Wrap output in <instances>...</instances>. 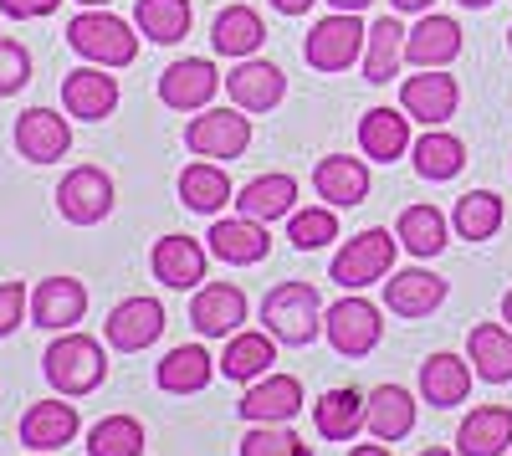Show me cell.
<instances>
[{
  "label": "cell",
  "mask_w": 512,
  "mask_h": 456,
  "mask_svg": "<svg viewBox=\"0 0 512 456\" xmlns=\"http://www.w3.org/2000/svg\"><path fill=\"white\" fill-rule=\"evenodd\" d=\"M262 328L277 344L303 349L323 334V303H318V287L308 282H277L272 293L262 298Z\"/></svg>",
  "instance_id": "cell-1"
},
{
  "label": "cell",
  "mask_w": 512,
  "mask_h": 456,
  "mask_svg": "<svg viewBox=\"0 0 512 456\" xmlns=\"http://www.w3.org/2000/svg\"><path fill=\"white\" fill-rule=\"evenodd\" d=\"M41 369H47L52 390H62V395H93L108 380V354H103L98 339L72 334V328H67V334H57L52 349L41 354Z\"/></svg>",
  "instance_id": "cell-2"
},
{
  "label": "cell",
  "mask_w": 512,
  "mask_h": 456,
  "mask_svg": "<svg viewBox=\"0 0 512 456\" xmlns=\"http://www.w3.org/2000/svg\"><path fill=\"white\" fill-rule=\"evenodd\" d=\"M67 47L82 62H93V67H128L139 57V36H134V26H128L123 16L98 6V11H82L67 26Z\"/></svg>",
  "instance_id": "cell-3"
},
{
  "label": "cell",
  "mask_w": 512,
  "mask_h": 456,
  "mask_svg": "<svg viewBox=\"0 0 512 456\" xmlns=\"http://www.w3.org/2000/svg\"><path fill=\"white\" fill-rule=\"evenodd\" d=\"M395 252H400V236H390L384 226H369L338 246V257L328 262V277L338 287H349V293H359V287H374L379 277H390Z\"/></svg>",
  "instance_id": "cell-4"
},
{
  "label": "cell",
  "mask_w": 512,
  "mask_h": 456,
  "mask_svg": "<svg viewBox=\"0 0 512 456\" xmlns=\"http://www.w3.org/2000/svg\"><path fill=\"white\" fill-rule=\"evenodd\" d=\"M364 41H369V26L354 11H333L308 31L303 57H308L313 72H344V67L364 62Z\"/></svg>",
  "instance_id": "cell-5"
},
{
  "label": "cell",
  "mask_w": 512,
  "mask_h": 456,
  "mask_svg": "<svg viewBox=\"0 0 512 456\" xmlns=\"http://www.w3.org/2000/svg\"><path fill=\"white\" fill-rule=\"evenodd\" d=\"M323 334H328V344L344 354V359H364V354H374L379 339H384V318H379V308H374L369 298L349 293V298H338V303L323 313Z\"/></svg>",
  "instance_id": "cell-6"
},
{
  "label": "cell",
  "mask_w": 512,
  "mask_h": 456,
  "mask_svg": "<svg viewBox=\"0 0 512 456\" xmlns=\"http://www.w3.org/2000/svg\"><path fill=\"white\" fill-rule=\"evenodd\" d=\"M185 149L195 159H241L251 149V118L241 108H200L185 129Z\"/></svg>",
  "instance_id": "cell-7"
},
{
  "label": "cell",
  "mask_w": 512,
  "mask_h": 456,
  "mask_svg": "<svg viewBox=\"0 0 512 456\" xmlns=\"http://www.w3.org/2000/svg\"><path fill=\"white\" fill-rule=\"evenodd\" d=\"M113 180H108V170H98V164H77V170H67L62 175V185H57V211H62V221H72V226H98V221H108V211H113Z\"/></svg>",
  "instance_id": "cell-8"
},
{
  "label": "cell",
  "mask_w": 512,
  "mask_h": 456,
  "mask_svg": "<svg viewBox=\"0 0 512 456\" xmlns=\"http://www.w3.org/2000/svg\"><path fill=\"white\" fill-rule=\"evenodd\" d=\"M400 108H405L415 123H425V129H441V123L456 118V108H461V82H456L446 67H420L415 77H405Z\"/></svg>",
  "instance_id": "cell-9"
},
{
  "label": "cell",
  "mask_w": 512,
  "mask_h": 456,
  "mask_svg": "<svg viewBox=\"0 0 512 456\" xmlns=\"http://www.w3.org/2000/svg\"><path fill=\"white\" fill-rule=\"evenodd\" d=\"M216 88H226V77L216 72V62H205V57H180V62H169L159 72V98H164V108H175V113L210 108Z\"/></svg>",
  "instance_id": "cell-10"
},
{
  "label": "cell",
  "mask_w": 512,
  "mask_h": 456,
  "mask_svg": "<svg viewBox=\"0 0 512 456\" xmlns=\"http://www.w3.org/2000/svg\"><path fill=\"white\" fill-rule=\"evenodd\" d=\"M241 421L246 426H287L297 421V410H303V380L297 375H262V380H251L246 395H241Z\"/></svg>",
  "instance_id": "cell-11"
},
{
  "label": "cell",
  "mask_w": 512,
  "mask_h": 456,
  "mask_svg": "<svg viewBox=\"0 0 512 456\" xmlns=\"http://www.w3.org/2000/svg\"><path fill=\"white\" fill-rule=\"evenodd\" d=\"M246 308L251 303L236 282H200L190 298V323L200 339H231V334H241Z\"/></svg>",
  "instance_id": "cell-12"
},
{
  "label": "cell",
  "mask_w": 512,
  "mask_h": 456,
  "mask_svg": "<svg viewBox=\"0 0 512 456\" xmlns=\"http://www.w3.org/2000/svg\"><path fill=\"white\" fill-rule=\"evenodd\" d=\"M205 262H210V246H200L195 236H159L154 252H149V267H154V282H164L169 293H195L205 282Z\"/></svg>",
  "instance_id": "cell-13"
},
{
  "label": "cell",
  "mask_w": 512,
  "mask_h": 456,
  "mask_svg": "<svg viewBox=\"0 0 512 456\" xmlns=\"http://www.w3.org/2000/svg\"><path fill=\"white\" fill-rule=\"evenodd\" d=\"M226 93L241 113H272L282 98H287V77L277 62H262V57H241L231 72H226Z\"/></svg>",
  "instance_id": "cell-14"
},
{
  "label": "cell",
  "mask_w": 512,
  "mask_h": 456,
  "mask_svg": "<svg viewBox=\"0 0 512 456\" xmlns=\"http://www.w3.org/2000/svg\"><path fill=\"white\" fill-rule=\"evenodd\" d=\"M103 334H108V344H113V349H123V354L149 349V344L164 334V303H159V298H149V293L123 298V303L108 313Z\"/></svg>",
  "instance_id": "cell-15"
},
{
  "label": "cell",
  "mask_w": 512,
  "mask_h": 456,
  "mask_svg": "<svg viewBox=\"0 0 512 456\" xmlns=\"http://www.w3.org/2000/svg\"><path fill=\"white\" fill-rule=\"evenodd\" d=\"M205 246H210V257H221L231 267H256V262H267L272 236H267V221L231 216V221H210Z\"/></svg>",
  "instance_id": "cell-16"
},
{
  "label": "cell",
  "mask_w": 512,
  "mask_h": 456,
  "mask_svg": "<svg viewBox=\"0 0 512 456\" xmlns=\"http://www.w3.org/2000/svg\"><path fill=\"white\" fill-rule=\"evenodd\" d=\"M62 108L82 123H103L113 108H118V77L108 67H77L62 77Z\"/></svg>",
  "instance_id": "cell-17"
},
{
  "label": "cell",
  "mask_w": 512,
  "mask_h": 456,
  "mask_svg": "<svg viewBox=\"0 0 512 456\" xmlns=\"http://www.w3.org/2000/svg\"><path fill=\"white\" fill-rule=\"evenodd\" d=\"M82 313H88V287H82L77 277H47V282H36V293H31V323L36 328L67 334L72 323H82Z\"/></svg>",
  "instance_id": "cell-18"
},
{
  "label": "cell",
  "mask_w": 512,
  "mask_h": 456,
  "mask_svg": "<svg viewBox=\"0 0 512 456\" xmlns=\"http://www.w3.org/2000/svg\"><path fill=\"white\" fill-rule=\"evenodd\" d=\"M72 149V123L52 108H26L16 118V154L31 164H52Z\"/></svg>",
  "instance_id": "cell-19"
},
{
  "label": "cell",
  "mask_w": 512,
  "mask_h": 456,
  "mask_svg": "<svg viewBox=\"0 0 512 456\" xmlns=\"http://www.w3.org/2000/svg\"><path fill=\"white\" fill-rule=\"evenodd\" d=\"M461 57V26L451 16H436L425 11L415 21V31H405V62L420 72V67H451Z\"/></svg>",
  "instance_id": "cell-20"
},
{
  "label": "cell",
  "mask_w": 512,
  "mask_h": 456,
  "mask_svg": "<svg viewBox=\"0 0 512 456\" xmlns=\"http://www.w3.org/2000/svg\"><path fill=\"white\" fill-rule=\"evenodd\" d=\"M441 303H446V277L425 272V267L390 272V282H384V308L400 318H431Z\"/></svg>",
  "instance_id": "cell-21"
},
{
  "label": "cell",
  "mask_w": 512,
  "mask_h": 456,
  "mask_svg": "<svg viewBox=\"0 0 512 456\" xmlns=\"http://www.w3.org/2000/svg\"><path fill=\"white\" fill-rule=\"evenodd\" d=\"M221 375L236 380V385H251V380H262L272 375V364H277V339L267 334V328H241V334L226 339L221 349Z\"/></svg>",
  "instance_id": "cell-22"
},
{
  "label": "cell",
  "mask_w": 512,
  "mask_h": 456,
  "mask_svg": "<svg viewBox=\"0 0 512 456\" xmlns=\"http://www.w3.org/2000/svg\"><path fill=\"white\" fill-rule=\"evenodd\" d=\"M313 190H318V200L333 205V211L364 205L369 200V164L349 159V154H328V159H318V170H313Z\"/></svg>",
  "instance_id": "cell-23"
},
{
  "label": "cell",
  "mask_w": 512,
  "mask_h": 456,
  "mask_svg": "<svg viewBox=\"0 0 512 456\" xmlns=\"http://www.w3.org/2000/svg\"><path fill=\"white\" fill-rule=\"evenodd\" d=\"M466 390H472V359H461L451 349L431 354L420 364V400L436 405V410H451L466 400Z\"/></svg>",
  "instance_id": "cell-24"
},
{
  "label": "cell",
  "mask_w": 512,
  "mask_h": 456,
  "mask_svg": "<svg viewBox=\"0 0 512 456\" xmlns=\"http://www.w3.org/2000/svg\"><path fill=\"white\" fill-rule=\"evenodd\" d=\"M410 113L405 108H369L359 118V149L364 159H379V164H390L400 154H410Z\"/></svg>",
  "instance_id": "cell-25"
},
{
  "label": "cell",
  "mask_w": 512,
  "mask_h": 456,
  "mask_svg": "<svg viewBox=\"0 0 512 456\" xmlns=\"http://www.w3.org/2000/svg\"><path fill=\"white\" fill-rule=\"evenodd\" d=\"M77 431H82V416H77V405H67V400H41V405H31L21 416V446H31V451H57Z\"/></svg>",
  "instance_id": "cell-26"
},
{
  "label": "cell",
  "mask_w": 512,
  "mask_h": 456,
  "mask_svg": "<svg viewBox=\"0 0 512 456\" xmlns=\"http://www.w3.org/2000/svg\"><path fill=\"white\" fill-rule=\"evenodd\" d=\"M180 200L190 205V211L216 221V211L236 205V190H231V175L221 170L216 159H195V164H185V170H180Z\"/></svg>",
  "instance_id": "cell-27"
},
{
  "label": "cell",
  "mask_w": 512,
  "mask_h": 456,
  "mask_svg": "<svg viewBox=\"0 0 512 456\" xmlns=\"http://www.w3.org/2000/svg\"><path fill=\"white\" fill-rule=\"evenodd\" d=\"M236 211L251 221H287L297 211V180L272 170V175H256L251 185L236 190Z\"/></svg>",
  "instance_id": "cell-28"
},
{
  "label": "cell",
  "mask_w": 512,
  "mask_h": 456,
  "mask_svg": "<svg viewBox=\"0 0 512 456\" xmlns=\"http://www.w3.org/2000/svg\"><path fill=\"white\" fill-rule=\"evenodd\" d=\"M313 421H318V436L323 441H354L359 431H369V395L364 390H328L318 405H313Z\"/></svg>",
  "instance_id": "cell-29"
},
{
  "label": "cell",
  "mask_w": 512,
  "mask_h": 456,
  "mask_svg": "<svg viewBox=\"0 0 512 456\" xmlns=\"http://www.w3.org/2000/svg\"><path fill=\"white\" fill-rule=\"evenodd\" d=\"M461 456H502L512 446V405H477L456 431Z\"/></svg>",
  "instance_id": "cell-30"
},
{
  "label": "cell",
  "mask_w": 512,
  "mask_h": 456,
  "mask_svg": "<svg viewBox=\"0 0 512 456\" xmlns=\"http://www.w3.org/2000/svg\"><path fill=\"white\" fill-rule=\"evenodd\" d=\"M210 375H216V359H210L205 344H180V349H169L154 369V380L164 395H200L210 385Z\"/></svg>",
  "instance_id": "cell-31"
},
{
  "label": "cell",
  "mask_w": 512,
  "mask_h": 456,
  "mask_svg": "<svg viewBox=\"0 0 512 456\" xmlns=\"http://www.w3.org/2000/svg\"><path fill=\"white\" fill-rule=\"evenodd\" d=\"M267 41V21L256 16L251 6H226L216 11V21H210V47H216V57H256V47Z\"/></svg>",
  "instance_id": "cell-32"
},
{
  "label": "cell",
  "mask_w": 512,
  "mask_h": 456,
  "mask_svg": "<svg viewBox=\"0 0 512 456\" xmlns=\"http://www.w3.org/2000/svg\"><path fill=\"white\" fill-rule=\"evenodd\" d=\"M466 359H472L477 380L507 385L512 380V328L507 323H477L472 339H466Z\"/></svg>",
  "instance_id": "cell-33"
},
{
  "label": "cell",
  "mask_w": 512,
  "mask_h": 456,
  "mask_svg": "<svg viewBox=\"0 0 512 456\" xmlns=\"http://www.w3.org/2000/svg\"><path fill=\"white\" fill-rule=\"evenodd\" d=\"M415 431V395L405 385H379L369 390V436L395 446Z\"/></svg>",
  "instance_id": "cell-34"
},
{
  "label": "cell",
  "mask_w": 512,
  "mask_h": 456,
  "mask_svg": "<svg viewBox=\"0 0 512 456\" xmlns=\"http://www.w3.org/2000/svg\"><path fill=\"white\" fill-rule=\"evenodd\" d=\"M410 164H415V175L420 180H456L461 175V164H466V144L446 129H425L415 144H410Z\"/></svg>",
  "instance_id": "cell-35"
},
{
  "label": "cell",
  "mask_w": 512,
  "mask_h": 456,
  "mask_svg": "<svg viewBox=\"0 0 512 456\" xmlns=\"http://www.w3.org/2000/svg\"><path fill=\"white\" fill-rule=\"evenodd\" d=\"M190 21H195L190 0H134V26H139V36L159 41V47H175V41H185V36H190Z\"/></svg>",
  "instance_id": "cell-36"
},
{
  "label": "cell",
  "mask_w": 512,
  "mask_h": 456,
  "mask_svg": "<svg viewBox=\"0 0 512 456\" xmlns=\"http://www.w3.org/2000/svg\"><path fill=\"white\" fill-rule=\"evenodd\" d=\"M400 67H405V26L395 16H379L369 26V41H364V77L369 82H395Z\"/></svg>",
  "instance_id": "cell-37"
},
{
  "label": "cell",
  "mask_w": 512,
  "mask_h": 456,
  "mask_svg": "<svg viewBox=\"0 0 512 456\" xmlns=\"http://www.w3.org/2000/svg\"><path fill=\"white\" fill-rule=\"evenodd\" d=\"M395 236L415 257H441L446 241H451V226H446V216L436 211V205H410V211L395 221Z\"/></svg>",
  "instance_id": "cell-38"
},
{
  "label": "cell",
  "mask_w": 512,
  "mask_h": 456,
  "mask_svg": "<svg viewBox=\"0 0 512 456\" xmlns=\"http://www.w3.org/2000/svg\"><path fill=\"white\" fill-rule=\"evenodd\" d=\"M502 195H492V190H472V195H461L456 200V211H451V226H456V236L461 241H492L497 231H502Z\"/></svg>",
  "instance_id": "cell-39"
},
{
  "label": "cell",
  "mask_w": 512,
  "mask_h": 456,
  "mask_svg": "<svg viewBox=\"0 0 512 456\" xmlns=\"http://www.w3.org/2000/svg\"><path fill=\"white\" fill-rule=\"evenodd\" d=\"M88 456H144V426L134 416H103L88 431Z\"/></svg>",
  "instance_id": "cell-40"
},
{
  "label": "cell",
  "mask_w": 512,
  "mask_h": 456,
  "mask_svg": "<svg viewBox=\"0 0 512 456\" xmlns=\"http://www.w3.org/2000/svg\"><path fill=\"white\" fill-rule=\"evenodd\" d=\"M287 241L297 252H318V246L338 241V211L333 205H308V211H292L287 216Z\"/></svg>",
  "instance_id": "cell-41"
},
{
  "label": "cell",
  "mask_w": 512,
  "mask_h": 456,
  "mask_svg": "<svg viewBox=\"0 0 512 456\" xmlns=\"http://www.w3.org/2000/svg\"><path fill=\"white\" fill-rule=\"evenodd\" d=\"M241 456H313V446L287 426H251L241 441Z\"/></svg>",
  "instance_id": "cell-42"
},
{
  "label": "cell",
  "mask_w": 512,
  "mask_h": 456,
  "mask_svg": "<svg viewBox=\"0 0 512 456\" xmlns=\"http://www.w3.org/2000/svg\"><path fill=\"white\" fill-rule=\"evenodd\" d=\"M31 82V52L21 47V41H11V36H0V98H11V93H21Z\"/></svg>",
  "instance_id": "cell-43"
},
{
  "label": "cell",
  "mask_w": 512,
  "mask_h": 456,
  "mask_svg": "<svg viewBox=\"0 0 512 456\" xmlns=\"http://www.w3.org/2000/svg\"><path fill=\"white\" fill-rule=\"evenodd\" d=\"M26 308H31V293H26V287H21V282H0V339H6L11 328H21Z\"/></svg>",
  "instance_id": "cell-44"
},
{
  "label": "cell",
  "mask_w": 512,
  "mask_h": 456,
  "mask_svg": "<svg viewBox=\"0 0 512 456\" xmlns=\"http://www.w3.org/2000/svg\"><path fill=\"white\" fill-rule=\"evenodd\" d=\"M62 6V0H0V11H6L11 21H41V16H52Z\"/></svg>",
  "instance_id": "cell-45"
},
{
  "label": "cell",
  "mask_w": 512,
  "mask_h": 456,
  "mask_svg": "<svg viewBox=\"0 0 512 456\" xmlns=\"http://www.w3.org/2000/svg\"><path fill=\"white\" fill-rule=\"evenodd\" d=\"M272 6H277L282 16H303V11H313V0H272Z\"/></svg>",
  "instance_id": "cell-46"
},
{
  "label": "cell",
  "mask_w": 512,
  "mask_h": 456,
  "mask_svg": "<svg viewBox=\"0 0 512 456\" xmlns=\"http://www.w3.org/2000/svg\"><path fill=\"white\" fill-rule=\"evenodd\" d=\"M390 6H395V11H410V16H425L436 0H390Z\"/></svg>",
  "instance_id": "cell-47"
},
{
  "label": "cell",
  "mask_w": 512,
  "mask_h": 456,
  "mask_svg": "<svg viewBox=\"0 0 512 456\" xmlns=\"http://www.w3.org/2000/svg\"><path fill=\"white\" fill-rule=\"evenodd\" d=\"M349 456H395L390 446H384V441H369V446H354Z\"/></svg>",
  "instance_id": "cell-48"
},
{
  "label": "cell",
  "mask_w": 512,
  "mask_h": 456,
  "mask_svg": "<svg viewBox=\"0 0 512 456\" xmlns=\"http://www.w3.org/2000/svg\"><path fill=\"white\" fill-rule=\"evenodd\" d=\"M328 6H333V11H354V16H359V11H369V6H374V0H328Z\"/></svg>",
  "instance_id": "cell-49"
},
{
  "label": "cell",
  "mask_w": 512,
  "mask_h": 456,
  "mask_svg": "<svg viewBox=\"0 0 512 456\" xmlns=\"http://www.w3.org/2000/svg\"><path fill=\"white\" fill-rule=\"evenodd\" d=\"M502 323L512 328V287H507V298H502Z\"/></svg>",
  "instance_id": "cell-50"
},
{
  "label": "cell",
  "mask_w": 512,
  "mask_h": 456,
  "mask_svg": "<svg viewBox=\"0 0 512 456\" xmlns=\"http://www.w3.org/2000/svg\"><path fill=\"white\" fill-rule=\"evenodd\" d=\"M420 456H461V451H451V446H431V451H420Z\"/></svg>",
  "instance_id": "cell-51"
},
{
  "label": "cell",
  "mask_w": 512,
  "mask_h": 456,
  "mask_svg": "<svg viewBox=\"0 0 512 456\" xmlns=\"http://www.w3.org/2000/svg\"><path fill=\"white\" fill-rule=\"evenodd\" d=\"M82 11H98V6H113V0H77Z\"/></svg>",
  "instance_id": "cell-52"
},
{
  "label": "cell",
  "mask_w": 512,
  "mask_h": 456,
  "mask_svg": "<svg viewBox=\"0 0 512 456\" xmlns=\"http://www.w3.org/2000/svg\"><path fill=\"white\" fill-rule=\"evenodd\" d=\"M456 6H466V11H482V6H492V0H456Z\"/></svg>",
  "instance_id": "cell-53"
},
{
  "label": "cell",
  "mask_w": 512,
  "mask_h": 456,
  "mask_svg": "<svg viewBox=\"0 0 512 456\" xmlns=\"http://www.w3.org/2000/svg\"><path fill=\"white\" fill-rule=\"evenodd\" d=\"M507 47H512V26H507Z\"/></svg>",
  "instance_id": "cell-54"
},
{
  "label": "cell",
  "mask_w": 512,
  "mask_h": 456,
  "mask_svg": "<svg viewBox=\"0 0 512 456\" xmlns=\"http://www.w3.org/2000/svg\"><path fill=\"white\" fill-rule=\"evenodd\" d=\"M36 456H52V451H36Z\"/></svg>",
  "instance_id": "cell-55"
}]
</instances>
